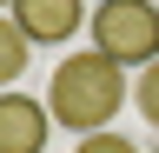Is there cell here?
I'll return each mask as SVG.
<instances>
[{"mask_svg": "<svg viewBox=\"0 0 159 153\" xmlns=\"http://www.w3.org/2000/svg\"><path fill=\"white\" fill-rule=\"evenodd\" d=\"M7 13H13V27L27 33L33 47H60V40H73V33L93 20L86 0H13Z\"/></svg>", "mask_w": 159, "mask_h": 153, "instance_id": "3", "label": "cell"}, {"mask_svg": "<svg viewBox=\"0 0 159 153\" xmlns=\"http://www.w3.org/2000/svg\"><path fill=\"white\" fill-rule=\"evenodd\" d=\"M93 7H106V0H93Z\"/></svg>", "mask_w": 159, "mask_h": 153, "instance_id": "9", "label": "cell"}, {"mask_svg": "<svg viewBox=\"0 0 159 153\" xmlns=\"http://www.w3.org/2000/svg\"><path fill=\"white\" fill-rule=\"evenodd\" d=\"M152 153H159V146H152Z\"/></svg>", "mask_w": 159, "mask_h": 153, "instance_id": "10", "label": "cell"}, {"mask_svg": "<svg viewBox=\"0 0 159 153\" xmlns=\"http://www.w3.org/2000/svg\"><path fill=\"white\" fill-rule=\"evenodd\" d=\"M126 107V67H113L99 47L86 53H66L53 67V87H47V113L53 127H73V133H106V120Z\"/></svg>", "mask_w": 159, "mask_h": 153, "instance_id": "1", "label": "cell"}, {"mask_svg": "<svg viewBox=\"0 0 159 153\" xmlns=\"http://www.w3.org/2000/svg\"><path fill=\"white\" fill-rule=\"evenodd\" d=\"M47 133H53L47 100H33V93H20V87L0 93V153H40Z\"/></svg>", "mask_w": 159, "mask_h": 153, "instance_id": "4", "label": "cell"}, {"mask_svg": "<svg viewBox=\"0 0 159 153\" xmlns=\"http://www.w3.org/2000/svg\"><path fill=\"white\" fill-rule=\"evenodd\" d=\"M7 7H13V0H0V13H7Z\"/></svg>", "mask_w": 159, "mask_h": 153, "instance_id": "8", "label": "cell"}, {"mask_svg": "<svg viewBox=\"0 0 159 153\" xmlns=\"http://www.w3.org/2000/svg\"><path fill=\"white\" fill-rule=\"evenodd\" d=\"M93 47L113 67H152L159 60V7L152 0H106L93 7Z\"/></svg>", "mask_w": 159, "mask_h": 153, "instance_id": "2", "label": "cell"}, {"mask_svg": "<svg viewBox=\"0 0 159 153\" xmlns=\"http://www.w3.org/2000/svg\"><path fill=\"white\" fill-rule=\"evenodd\" d=\"M73 153H139L133 140H126V133H80V146Z\"/></svg>", "mask_w": 159, "mask_h": 153, "instance_id": "7", "label": "cell"}, {"mask_svg": "<svg viewBox=\"0 0 159 153\" xmlns=\"http://www.w3.org/2000/svg\"><path fill=\"white\" fill-rule=\"evenodd\" d=\"M27 60H33V40L13 27V13H0V93L27 73Z\"/></svg>", "mask_w": 159, "mask_h": 153, "instance_id": "5", "label": "cell"}, {"mask_svg": "<svg viewBox=\"0 0 159 153\" xmlns=\"http://www.w3.org/2000/svg\"><path fill=\"white\" fill-rule=\"evenodd\" d=\"M133 100H139V113H146V120H152V133H159V60H152V67H139Z\"/></svg>", "mask_w": 159, "mask_h": 153, "instance_id": "6", "label": "cell"}]
</instances>
